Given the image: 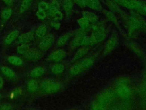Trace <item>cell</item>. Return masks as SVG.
Returning a JSON list of instances; mask_svg holds the SVG:
<instances>
[{
  "instance_id": "3957f363",
  "label": "cell",
  "mask_w": 146,
  "mask_h": 110,
  "mask_svg": "<svg viewBox=\"0 0 146 110\" xmlns=\"http://www.w3.org/2000/svg\"><path fill=\"white\" fill-rule=\"evenodd\" d=\"M95 58L92 56L84 58L74 62L69 69V73L72 76H78L90 69L94 64Z\"/></svg>"
},
{
  "instance_id": "4dcf8cb0",
  "label": "cell",
  "mask_w": 146,
  "mask_h": 110,
  "mask_svg": "<svg viewBox=\"0 0 146 110\" xmlns=\"http://www.w3.org/2000/svg\"><path fill=\"white\" fill-rule=\"evenodd\" d=\"M33 0H22L19 8L20 13H23L25 12L29 8Z\"/></svg>"
},
{
  "instance_id": "83f0119b",
  "label": "cell",
  "mask_w": 146,
  "mask_h": 110,
  "mask_svg": "<svg viewBox=\"0 0 146 110\" xmlns=\"http://www.w3.org/2000/svg\"><path fill=\"white\" fill-rule=\"evenodd\" d=\"M7 61L11 64L20 66L23 64V60L21 58L18 56H10L7 57Z\"/></svg>"
},
{
  "instance_id": "e0dca14e",
  "label": "cell",
  "mask_w": 146,
  "mask_h": 110,
  "mask_svg": "<svg viewBox=\"0 0 146 110\" xmlns=\"http://www.w3.org/2000/svg\"><path fill=\"white\" fill-rule=\"evenodd\" d=\"M48 14L49 15L55 20L60 21L63 18V13L59 10V8L50 4L48 8Z\"/></svg>"
},
{
  "instance_id": "5bb4252c",
  "label": "cell",
  "mask_w": 146,
  "mask_h": 110,
  "mask_svg": "<svg viewBox=\"0 0 146 110\" xmlns=\"http://www.w3.org/2000/svg\"><path fill=\"white\" fill-rule=\"evenodd\" d=\"M142 2L140 0H123L120 5L127 9L136 12L140 7Z\"/></svg>"
},
{
  "instance_id": "1f68e13d",
  "label": "cell",
  "mask_w": 146,
  "mask_h": 110,
  "mask_svg": "<svg viewBox=\"0 0 146 110\" xmlns=\"http://www.w3.org/2000/svg\"><path fill=\"white\" fill-rule=\"evenodd\" d=\"M1 71L2 73L7 77L12 78L14 77L15 75V73L14 72V70H13L11 69L7 66H2L1 68Z\"/></svg>"
},
{
  "instance_id": "52a82bcc",
  "label": "cell",
  "mask_w": 146,
  "mask_h": 110,
  "mask_svg": "<svg viewBox=\"0 0 146 110\" xmlns=\"http://www.w3.org/2000/svg\"><path fill=\"white\" fill-rule=\"evenodd\" d=\"M119 42V37L118 34L116 32L112 33L108 38L104 44L103 53V55H107L113 51L118 45Z\"/></svg>"
},
{
  "instance_id": "cb8c5ba5",
  "label": "cell",
  "mask_w": 146,
  "mask_h": 110,
  "mask_svg": "<svg viewBox=\"0 0 146 110\" xmlns=\"http://www.w3.org/2000/svg\"><path fill=\"white\" fill-rule=\"evenodd\" d=\"M45 72V69L43 67L38 66L35 67L30 72V76L32 77H41L44 74Z\"/></svg>"
},
{
  "instance_id": "7bdbcfd3",
  "label": "cell",
  "mask_w": 146,
  "mask_h": 110,
  "mask_svg": "<svg viewBox=\"0 0 146 110\" xmlns=\"http://www.w3.org/2000/svg\"><path fill=\"white\" fill-rule=\"evenodd\" d=\"M143 101L141 104V106L143 107V108H146V98L143 99Z\"/></svg>"
},
{
  "instance_id": "74e56055",
  "label": "cell",
  "mask_w": 146,
  "mask_h": 110,
  "mask_svg": "<svg viewBox=\"0 0 146 110\" xmlns=\"http://www.w3.org/2000/svg\"><path fill=\"white\" fill-rule=\"evenodd\" d=\"M74 3L81 8H84L86 7V3L84 0H73Z\"/></svg>"
},
{
  "instance_id": "7a4b0ae2",
  "label": "cell",
  "mask_w": 146,
  "mask_h": 110,
  "mask_svg": "<svg viewBox=\"0 0 146 110\" xmlns=\"http://www.w3.org/2000/svg\"><path fill=\"white\" fill-rule=\"evenodd\" d=\"M104 21H98L92 23L90 28L92 31L90 35L91 46L103 41L107 37L108 33V28Z\"/></svg>"
},
{
  "instance_id": "277c9868",
  "label": "cell",
  "mask_w": 146,
  "mask_h": 110,
  "mask_svg": "<svg viewBox=\"0 0 146 110\" xmlns=\"http://www.w3.org/2000/svg\"><path fill=\"white\" fill-rule=\"evenodd\" d=\"M40 87L46 93L48 94L56 93L62 88V85L59 81L50 78H47L42 80Z\"/></svg>"
},
{
  "instance_id": "8fae6325",
  "label": "cell",
  "mask_w": 146,
  "mask_h": 110,
  "mask_svg": "<svg viewBox=\"0 0 146 110\" xmlns=\"http://www.w3.org/2000/svg\"><path fill=\"white\" fill-rule=\"evenodd\" d=\"M42 50L36 48H30L27 52L23 54V57L30 61H36L43 57Z\"/></svg>"
},
{
  "instance_id": "d6a6232c",
  "label": "cell",
  "mask_w": 146,
  "mask_h": 110,
  "mask_svg": "<svg viewBox=\"0 0 146 110\" xmlns=\"http://www.w3.org/2000/svg\"><path fill=\"white\" fill-rule=\"evenodd\" d=\"M13 13L12 9L10 7H6L3 9L1 13V17L5 20H7L10 18Z\"/></svg>"
},
{
  "instance_id": "ffe728a7",
  "label": "cell",
  "mask_w": 146,
  "mask_h": 110,
  "mask_svg": "<svg viewBox=\"0 0 146 110\" xmlns=\"http://www.w3.org/2000/svg\"><path fill=\"white\" fill-rule=\"evenodd\" d=\"M86 6L92 10L101 11L102 7L99 0H84Z\"/></svg>"
},
{
  "instance_id": "ba28073f",
  "label": "cell",
  "mask_w": 146,
  "mask_h": 110,
  "mask_svg": "<svg viewBox=\"0 0 146 110\" xmlns=\"http://www.w3.org/2000/svg\"><path fill=\"white\" fill-rule=\"evenodd\" d=\"M66 52L63 49L59 48L51 52L48 55L47 60L51 62H59L66 58Z\"/></svg>"
},
{
  "instance_id": "2e32d148",
  "label": "cell",
  "mask_w": 146,
  "mask_h": 110,
  "mask_svg": "<svg viewBox=\"0 0 146 110\" xmlns=\"http://www.w3.org/2000/svg\"><path fill=\"white\" fill-rule=\"evenodd\" d=\"M105 3L111 11L118 14L120 17H122L125 13V12L121 9L120 6L113 0H106Z\"/></svg>"
},
{
  "instance_id": "9a60e30c",
  "label": "cell",
  "mask_w": 146,
  "mask_h": 110,
  "mask_svg": "<svg viewBox=\"0 0 146 110\" xmlns=\"http://www.w3.org/2000/svg\"><path fill=\"white\" fill-rule=\"evenodd\" d=\"M74 30H70L59 37L56 42V45L58 47L61 48L64 46L73 37L74 34Z\"/></svg>"
},
{
  "instance_id": "603a6c76",
  "label": "cell",
  "mask_w": 146,
  "mask_h": 110,
  "mask_svg": "<svg viewBox=\"0 0 146 110\" xmlns=\"http://www.w3.org/2000/svg\"><path fill=\"white\" fill-rule=\"evenodd\" d=\"M136 92L141 98H146V82L142 80L136 87Z\"/></svg>"
},
{
  "instance_id": "484cf974",
  "label": "cell",
  "mask_w": 146,
  "mask_h": 110,
  "mask_svg": "<svg viewBox=\"0 0 146 110\" xmlns=\"http://www.w3.org/2000/svg\"><path fill=\"white\" fill-rule=\"evenodd\" d=\"M47 28L46 25L42 24L39 25L35 30V35L39 38L44 37L47 33Z\"/></svg>"
},
{
  "instance_id": "8d00e7d4",
  "label": "cell",
  "mask_w": 146,
  "mask_h": 110,
  "mask_svg": "<svg viewBox=\"0 0 146 110\" xmlns=\"http://www.w3.org/2000/svg\"><path fill=\"white\" fill-rule=\"evenodd\" d=\"M50 25H51V27H52L55 29L58 30V29H60L61 25H60V23L59 22V21H57V20L54 19L53 21H52L51 22Z\"/></svg>"
},
{
  "instance_id": "ab89813d",
  "label": "cell",
  "mask_w": 146,
  "mask_h": 110,
  "mask_svg": "<svg viewBox=\"0 0 146 110\" xmlns=\"http://www.w3.org/2000/svg\"><path fill=\"white\" fill-rule=\"evenodd\" d=\"M1 108L2 109H10L12 108V107L10 104H5L2 105V107Z\"/></svg>"
},
{
  "instance_id": "b9f144b4",
  "label": "cell",
  "mask_w": 146,
  "mask_h": 110,
  "mask_svg": "<svg viewBox=\"0 0 146 110\" xmlns=\"http://www.w3.org/2000/svg\"><path fill=\"white\" fill-rule=\"evenodd\" d=\"M2 1L8 6H11L13 3V0H2Z\"/></svg>"
},
{
  "instance_id": "44dd1931",
  "label": "cell",
  "mask_w": 146,
  "mask_h": 110,
  "mask_svg": "<svg viewBox=\"0 0 146 110\" xmlns=\"http://www.w3.org/2000/svg\"><path fill=\"white\" fill-rule=\"evenodd\" d=\"M19 36V31L17 29L11 31L8 34H7L3 40L4 43L6 45L11 44Z\"/></svg>"
},
{
  "instance_id": "e575fe53",
  "label": "cell",
  "mask_w": 146,
  "mask_h": 110,
  "mask_svg": "<svg viewBox=\"0 0 146 110\" xmlns=\"http://www.w3.org/2000/svg\"><path fill=\"white\" fill-rule=\"evenodd\" d=\"M50 6V4L45 1H40L38 4V7L39 9L43 10L44 11H47L48 10Z\"/></svg>"
},
{
  "instance_id": "d590c367",
  "label": "cell",
  "mask_w": 146,
  "mask_h": 110,
  "mask_svg": "<svg viewBox=\"0 0 146 110\" xmlns=\"http://www.w3.org/2000/svg\"><path fill=\"white\" fill-rule=\"evenodd\" d=\"M36 15L39 19H44V18H46L47 14L46 11L38 9L37 11L36 12Z\"/></svg>"
},
{
  "instance_id": "f35d334b",
  "label": "cell",
  "mask_w": 146,
  "mask_h": 110,
  "mask_svg": "<svg viewBox=\"0 0 146 110\" xmlns=\"http://www.w3.org/2000/svg\"><path fill=\"white\" fill-rule=\"evenodd\" d=\"M22 92V90L21 89V88H15L11 93V97L12 98H14L15 97L18 96V95H21Z\"/></svg>"
},
{
  "instance_id": "836d02e7",
  "label": "cell",
  "mask_w": 146,
  "mask_h": 110,
  "mask_svg": "<svg viewBox=\"0 0 146 110\" xmlns=\"http://www.w3.org/2000/svg\"><path fill=\"white\" fill-rule=\"evenodd\" d=\"M30 49V46L28 43L22 44V45L18 46L17 48V52L20 54H25Z\"/></svg>"
},
{
  "instance_id": "ac0fdd59",
  "label": "cell",
  "mask_w": 146,
  "mask_h": 110,
  "mask_svg": "<svg viewBox=\"0 0 146 110\" xmlns=\"http://www.w3.org/2000/svg\"><path fill=\"white\" fill-rule=\"evenodd\" d=\"M18 41L22 44L29 43L34 38V33L33 32L24 33L18 36Z\"/></svg>"
},
{
  "instance_id": "4316f807",
  "label": "cell",
  "mask_w": 146,
  "mask_h": 110,
  "mask_svg": "<svg viewBox=\"0 0 146 110\" xmlns=\"http://www.w3.org/2000/svg\"><path fill=\"white\" fill-rule=\"evenodd\" d=\"M131 80L126 76H120L117 77L115 81V86L120 85H131Z\"/></svg>"
},
{
  "instance_id": "5b68a950",
  "label": "cell",
  "mask_w": 146,
  "mask_h": 110,
  "mask_svg": "<svg viewBox=\"0 0 146 110\" xmlns=\"http://www.w3.org/2000/svg\"><path fill=\"white\" fill-rule=\"evenodd\" d=\"M88 29H83L79 28L75 30L74 34L69 43L68 49L70 51H74L79 47L82 46V40L83 37L87 34Z\"/></svg>"
},
{
  "instance_id": "d4e9b609",
  "label": "cell",
  "mask_w": 146,
  "mask_h": 110,
  "mask_svg": "<svg viewBox=\"0 0 146 110\" xmlns=\"http://www.w3.org/2000/svg\"><path fill=\"white\" fill-rule=\"evenodd\" d=\"M62 6L65 13L67 14H70L72 11L73 9V0H63Z\"/></svg>"
},
{
  "instance_id": "8992f818",
  "label": "cell",
  "mask_w": 146,
  "mask_h": 110,
  "mask_svg": "<svg viewBox=\"0 0 146 110\" xmlns=\"http://www.w3.org/2000/svg\"><path fill=\"white\" fill-rule=\"evenodd\" d=\"M116 96L122 100H131L135 91L131 85H120L114 87Z\"/></svg>"
},
{
  "instance_id": "4fadbf2b",
  "label": "cell",
  "mask_w": 146,
  "mask_h": 110,
  "mask_svg": "<svg viewBox=\"0 0 146 110\" xmlns=\"http://www.w3.org/2000/svg\"><path fill=\"white\" fill-rule=\"evenodd\" d=\"M101 12L103 13L104 16L107 18V19H108L111 22H112V23L115 25V26L117 28V29L120 32H121L122 34H124V33L122 31L121 28H120V23H119L118 19H117L116 14H115V13H113V11H112L111 10H108L104 9H102L101 10Z\"/></svg>"
},
{
  "instance_id": "30bf717a",
  "label": "cell",
  "mask_w": 146,
  "mask_h": 110,
  "mask_svg": "<svg viewBox=\"0 0 146 110\" xmlns=\"http://www.w3.org/2000/svg\"><path fill=\"white\" fill-rule=\"evenodd\" d=\"M126 45L127 48L134 54H135L136 56H137L141 59H145L146 56L145 53L143 49L138 44L133 41H129L127 43Z\"/></svg>"
},
{
  "instance_id": "7402d4cb",
  "label": "cell",
  "mask_w": 146,
  "mask_h": 110,
  "mask_svg": "<svg viewBox=\"0 0 146 110\" xmlns=\"http://www.w3.org/2000/svg\"><path fill=\"white\" fill-rule=\"evenodd\" d=\"M65 70L64 65L60 62H56L51 67V72L55 75H59L64 72Z\"/></svg>"
},
{
  "instance_id": "f546056e",
  "label": "cell",
  "mask_w": 146,
  "mask_h": 110,
  "mask_svg": "<svg viewBox=\"0 0 146 110\" xmlns=\"http://www.w3.org/2000/svg\"><path fill=\"white\" fill-rule=\"evenodd\" d=\"M27 86L28 89L31 92H35L39 88V84L37 81L34 79L30 80L27 82Z\"/></svg>"
},
{
  "instance_id": "d6986e66",
  "label": "cell",
  "mask_w": 146,
  "mask_h": 110,
  "mask_svg": "<svg viewBox=\"0 0 146 110\" xmlns=\"http://www.w3.org/2000/svg\"><path fill=\"white\" fill-rule=\"evenodd\" d=\"M82 17L86 18L90 23H93L99 21V16L95 13L91 11H83L82 13Z\"/></svg>"
},
{
  "instance_id": "6da1fadb",
  "label": "cell",
  "mask_w": 146,
  "mask_h": 110,
  "mask_svg": "<svg viewBox=\"0 0 146 110\" xmlns=\"http://www.w3.org/2000/svg\"><path fill=\"white\" fill-rule=\"evenodd\" d=\"M115 88L108 87L100 92L92 100L91 108L93 109H105L112 106L116 99Z\"/></svg>"
},
{
  "instance_id": "f1b7e54d",
  "label": "cell",
  "mask_w": 146,
  "mask_h": 110,
  "mask_svg": "<svg viewBox=\"0 0 146 110\" xmlns=\"http://www.w3.org/2000/svg\"><path fill=\"white\" fill-rule=\"evenodd\" d=\"M77 23L80 28L83 29H88L90 26V22L84 17H82L78 19Z\"/></svg>"
},
{
  "instance_id": "7c38bea8",
  "label": "cell",
  "mask_w": 146,
  "mask_h": 110,
  "mask_svg": "<svg viewBox=\"0 0 146 110\" xmlns=\"http://www.w3.org/2000/svg\"><path fill=\"white\" fill-rule=\"evenodd\" d=\"M91 46L82 45L76 49L71 60L72 62H75L87 56L90 50Z\"/></svg>"
},
{
  "instance_id": "f6af8a7d",
  "label": "cell",
  "mask_w": 146,
  "mask_h": 110,
  "mask_svg": "<svg viewBox=\"0 0 146 110\" xmlns=\"http://www.w3.org/2000/svg\"><path fill=\"white\" fill-rule=\"evenodd\" d=\"M0 100H1V95H0Z\"/></svg>"
},
{
  "instance_id": "60d3db41",
  "label": "cell",
  "mask_w": 146,
  "mask_h": 110,
  "mask_svg": "<svg viewBox=\"0 0 146 110\" xmlns=\"http://www.w3.org/2000/svg\"><path fill=\"white\" fill-rule=\"evenodd\" d=\"M50 5L55 6V7H56L58 8H59V2L58 0H52Z\"/></svg>"
},
{
  "instance_id": "9c48e42d",
  "label": "cell",
  "mask_w": 146,
  "mask_h": 110,
  "mask_svg": "<svg viewBox=\"0 0 146 110\" xmlns=\"http://www.w3.org/2000/svg\"><path fill=\"white\" fill-rule=\"evenodd\" d=\"M54 41L55 37L54 34L49 33L42 38V40L39 43L38 48L41 50H47L52 46Z\"/></svg>"
},
{
  "instance_id": "ee69618b",
  "label": "cell",
  "mask_w": 146,
  "mask_h": 110,
  "mask_svg": "<svg viewBox=\"0 0 146 110\" xmlns=\"http://www.w3.org/2000/svg\"><path fill=\"white\" fill-rule=\"evenodd\" d=\"M3 85V81L1 77H0V88H1Z\"/></svg>"
}]
</instances>
